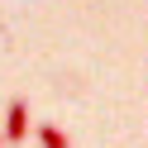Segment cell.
Returning a JSON list of instances; mask_svg holds the SVG:
<instances>
[{"mask_svg":"<svg viewBox=\"0 0 148 148\" xmlns=\"http://www.w3.org/2000/svg\"><path fill=\"white\" fill-rule=\"evenodd\" d=\"M5 138L10 143H29V100H10V110H5Z\"/></svg>","mask_w":148,"mask_h":148,"instance_id":"obj_1","label":"cell"},{"mask_svg":"<svg viewBox=\"0 0 148 148\" xmlns=\"http://www.w3.org/2000/svg\"><path fill=\"white\" fill-rule=\"evenodd\" d=\"M38 143H43V148H72V138L62 134L58 124H38Z\"/></svg>","mask_w":148,"mask_h":148,"instance_id":"obj_2","label":"cell"}]
</instances>
